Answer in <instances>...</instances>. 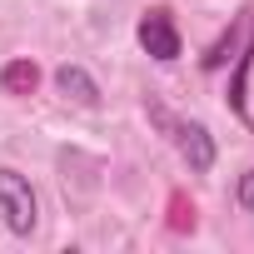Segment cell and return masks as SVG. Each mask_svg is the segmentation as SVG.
Returning <instances> with one entry per match:
<instances>
[{
  "label": "cell",
  "instance_id": "6",
  "mask_svg": "<svg viewBox=\"0 0 254 254\" xmlns=\"http://www.w3.org/2000/svg\"><path fill=\"white\" fill-rule=\"evenodd\" d=\"M234 199H239V209H254V170H244V175H239V190H234Z\"/></svg>",
  "mask_w": 254,
  "mask_h": 254
},
{
  "label": "cell",
  "instance_id": "4",
  "mask_svg": "<svg viewBox=\"0 0 254 254\" xmlns=\"http://www.w3.org/2000/svg\"><path fill=\"white\" fill-rule=\"evenodd\" d=\"M55 85H60L70 100H80V105H95V100H100V85H95L80 65H60V70H55Z\"/></svg>",
  "mask_w": 254,
  "mask_h": 254
},
{
  "label": "cell",
  "instance_id": "2",
  "mask_svg": "<svg viewBox=\"0 0 254 254\" xmlns=\"http://www.w3.org/2000/svg\"><path fill=\"white\" fill-rule=\"evenodd\" d=\"M0 214H5V229L10 234H35L40 224V199L30 190V175L10 170V165H0Z\"/></svg>",
  "mask_w": 254,
  "mask_h": 254
},
{
  "label": "cell",
  "instance_id": "1",
  "mask_svg": "<svg viewBox=\"0 0 254 254\" xmlns=\"http://www.w3.org/2000/svg\"><path fill=\"white\" fill-rule=\"evenodd\" d=\"M150 120L160 125V130L170 135V145L185 155V165L194 170V175H204V170H214V135L204 130L199 120H180V115H170L165 105H150Z\"/></svg>",
  "mask_w": 254,
  "mask_h": 254
},
{
  "label": "cell",
  "instance_id": "3",
  "mask_svg": "<svg viewBox=\"0 0 254 254\" xmlns=\"http://www.w3.org/2000/svg\"><path fill=\"white\" fill-rule=\"evenodd\" d=\"M135 40H140V50H145L150 60H160V65L180 60V50H185V40H180V25H175L170 5H155V10H145V15H140V30H135Z\"/></svg>",
  "mask_w": 254,
  "mask_h": 254
},
{
  "label": "cell",
  "instance_id": "5",
  "mask_svg": "<svg viewBox=\"0 0 254 254\" xmlns=\"http://www.w3.org/2000/svg\"><path fill=\"white\" fill-rule=\"evenodd\" d=\"M0 80H5V90H10V95H25V90H35L40 70H35L30 60H15V65H5V75H0Z\"/></svg>",
  "mask_w": 254,
  "mask_h": 254
}]
</instances>
